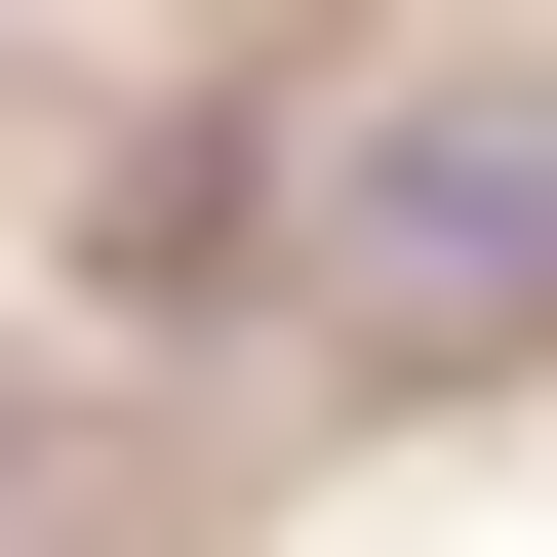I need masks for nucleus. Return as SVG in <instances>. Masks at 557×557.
<instances>
[{
  "mask_svg": "<svg viewBox=\"0 0 557 557\" xmlns=\"http://www.w3.org/2000/svg\"><path fill=\"white\" fill-rule=\"evenodd\" d=\"M319 319H359V359H557V81L518 40H438V81L319 160Z\"/></svg>",
  "mask_w": 557,
  "mask_h": 557,
  "instance_id": "obj_1",
  "label": "nucleus"
}]
</instances>
